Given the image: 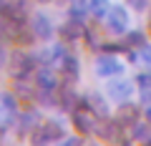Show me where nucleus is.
<instances>
[{"label": "nucleus", "mask_w": 151, "mask_h": 146, "mask_svg": "<svg viewBox=\"0 0 151 146\" xmlns=\"http://www.w3.org/2000/svg\"><path fill=\"white\" fill-rule=\"evenodd\" d=\"M38 63H40V58H35L28 50H13L8 58V70L15 81H25V78H30L33 70H38Z\"/></svg>", "instance_id": "nucleus-1"}, {"label": "nucleus", "mask_w": 151, "mask_h": 146, "mask_svg": "<svg viewBox=\"0 0 151 146\" xmlns=\"http://www.w3.org/2000/svg\"><path fill=\"white\" fill-rule=\"evenodd\" d=\"M106 30L111 33V35H126L129 33V13H126L124 5H111L106 13Z\"/></svg>", "instance_id": "nucleus-2"}, {"label": "nucleus", "mask_w": 151, "mask_h": 146, "mask_svg": "<svg viewBox=\"0 0 151 146\" xmlns=\"http://www.w3.org/2000/svg\"><path fill=\"white\" fill-rule=\"evenodd\" d=\"M73 129L78 131L81 136L96 134V129H98V116L93 114L91 108H86V106L81 103L78 108H73Z\"/></svg>", "instance_id": "nucleus-3"}, {"label": "nucleus", "mask_w": 151, "mask_h": 146, "mask_svg": "<svg viewBox=\"0 0 151 146\" xmlns=\"http://www.w3.org/2000/svg\"><path fill=\"white\" fill-rule=\"evenodd\" d=\"M134 91H136L134 83L126 81V78H119V76L108 78V83H106V96L111 98L113 103H126V101H131Z\"/></svg>", "instance_id": "nucleus-4"}, {"label": "nucleus", "mask_w": 151, "mask_h": 146, "mask_svg": "<svg viewBox=\"0 0 151 146\" xmlns=\"http://www.w3.org/2000/svg\"><path fill=\"white\" fill-rule=\"evenodd\" d=\"M93 68H96V73L101 78H113V76H121V73H124V63H121L119 58H116V53H101L96 58V63H93Z\"/></svg>", "instance_id": "nucleus-5"}, {"label": "nucleus", "mask_w": 151, "mask_h": 146, "mask_svg": "<svg viewBox=\"0 0 151 146\" xmlns=\"http://www.w3.org/2000/svg\"><path fill=\"white\" fill-rule=\"evenodd\" d=\"M35 144H45V141H60L65 139V126L60 121H40L38 131L30 136Z\"/></svg>", "instance_id": "nucleus-6"}, {"label": "nucleus", "mask_w": 151, "mask_h": 146, "mask_svg": "<svg viewBox=\"0 0 151 146\" xmlns=\"http://www.w3.org/2000/svg\"><path fill=\"white\" fill-rule=\"evenodd\" d=\"M18 121V98L8 91H0V129H10Z\"/></svg>", "instance_id": "nucleus-7"}, {"label": "nucleus", "mask_w": 151, "mask_h": 146, "mask_svg": "<svg viewBox=\"0 0 151 146\" xmlns=\"http://www.w3.org/2000/svg\"><path fill=\"white\" fill-rule=\"evenodd\" d=\"M35 86L40 88V91H60L58 73H55L53 65H48V63L38 65V70H35Z\"/></svg>", "instance_id": "nucleus-8"}, {"label": "nucleus", "mask_w": 151, "mask_h": 146, "mask_svg": "<svg viewBox=\"0 0 151 146\" xmlns=\"http://www.w3.org/2000/svg\"><path fill=\"white\" fill-rule=\"evenodd\" d=\"M30 28H33V35H35L38 40H50L53 38V23H50V18L45 15V13H35V15L30 18Z\"/></svg>", "instance_id": "nucleus-9"}, {"label": "nucleus", "mask_w": 151, "mask_h": 146, "mask_svg": "<svg viewBox=\"0 0 151 146\" xmlns=\"http://www.w3.org/2000/svg\"><path fill=\"white\" fill-rule=\"evenodd\" d=\"M81 103H83L86 108H91L98 119H108V111H111V108H108V101L101 96V93H96V91L86 93V96L81 98Z\"/></svg>", "instance_id": "nucleus-10"}, {"label": "nucleus", "mask_w": 151, "mask_h": 146, "mask_svg": "<svg viewBox=\"0 0 151 146\" xmlns=\"http://www.w3.org/2000/svg\"><path fill=\"white\" fill-rule=\"evenodd\" d=\"M81 35H86V28H83V20H78V18H70V20L60 28V38H63V43H68V40H78Z\"/></svg>", "instance_id": "nucleus-11"}, {"label": "nucleus", "mask_w": 151, "mask_h": 146, "mask_svg": "<svg viewBox=\"0 0 151 146\" xmlns=\"http://www.w3.org/2000/svg\"><path fill=\"white\" fill-rule=\"evenodd\" d=\"M58 70L63 73L65 78L76 81V78H78V73H81V65H78V58H76L73 53H65V55H63V60H60V65H58Z\"/></svg>", "instance_id": "nucleus-12"}, {"label": "nucleus", "mask_w": 151, "mask_h": 146, "mask_svg": "<svg viewBox=\"0 0 151 146\" xmlns=\"http://www.w3.org/2000/svg\"><path fill=\"white\" fill-rule=\"evenodd\" d=\"M119 114H116V121H119L121 126H134L136 121H139V108L136 106H129V101L126 103H119Z\"/></svg>", "instance_id": "nucleus-13"}, {"label": "nucleus", "mask_w": 151, "mask_h": 146, "mask_svg": "<svg viewBox=\"0 0 151 146\" xmlns=\"http://www.w3.org/2000/svg\"><path fill=\"white\" fill-rule=\"evenodd\" d=\"M18 121H20V129H18V134H20V136H28V129L33 131L35 126H40V124H38V121H40L38 111H25V114H23Z\"/></svg>", "instance_id": "nucleus-14"}, {"label": "nucleus", "mask_w": 151, "mask_h": 146, "mask_svg": "<svg viewBox=\"0 0 151 146\" xmlns=\"http://www.w3.org/2000/svg\"><path fill=\"white\" fill-rule=\"evenodd\" d=\"M88 13H91V8H88V0H70V3H68V15H70V18H78V20H83Z\"/></svg>", "instance_id": "nucleus-15"}, {"label": "nucleus", "mask_w": 151, "mask_h": 146, "mask_svg": "<svg viewBox=\"0 0 151 146\" xmlns=\"http://www.w3.org/2000/svg\"><path fill=\"white\" fill-rule=\"evenodd\" d=\"M88 8H91V15L93 18H106L111 3H108V0H88Z\"/></svg>", "instance_id": "nucleus-16"}, {"label": "nucleus", "mask_w": 151, "mask_h": 146, "mask_svg": "<svg viewBox=\"0 0 151 146\" xmlns=\"http://www.w3.org/2000/svg\"><path fill=\"white\" fill-rule=\"evenodd\" d=\"M144 43H146L144 33H139V30L126 33V45H129V48H139V45H144Z\"/></svg>", "instance_id": "nucleus-17"}, {"label": "nucleus", "mask_w": 151, "mask_h": 146, "mask_svg": "<svg viewBox=\"0 0 151 146\" xmlns=\"http://www.w3.org/2000/svg\"><path fill=\"white\" fill-rule=\"evenodd\" d=\"M139 63H146V65H151V43H144V45H139Z\"/></svg>", "instance_id": "nucleus-18"}, {"label": "nucleus", "mask_w": 151, "mask_h": 146, "mask_svg": "<svg viewBox=\"0 0 151 146\" xmlns=\"http://www.w3.org/2000/svg\"><path fill=\"white\" fill-rule=\"evenodd\" d=\"M136 83H139V88H141V91L151 88V73H139V76H136Z\"/></svg>", "instance_id": "nucleus-19"}, {"label": "nucleus", "mask_w": 151, "mask_h": 146, "mask_svg": "<svg viewBox=\"0 0 151 146\" xmlns=\"http://www.w3.org/2000/svg\"><path fill=\"white\" fill-rule=\"evenodd\" d=\"M129 5L134 8V10H146V5H149V0H129Z\"/></svg>", "instance_id": "nucleus-20"}, {"label": "nucleus", "mask_w": 151, "mask_h": 146, "mask_svg": "<svg viewBox=\"0 0 151 146\" xmlns=\"http://www.w3.org/2000/svg\"><path fill=\"white\" fill-rule=\"evenodd\" d=\"M8 5V0H0V13H3V8Z\"/></svg>", "instance_id": "nucleus-21"}, {"label": "nucleus", "mask_w": 151, "mask_h": 146, "mask_svg": "<svg viewBox=\"0 0 151 146\" xmlns=\"http://www.w3.org/2000/svg\"><path fill=\"white\" fill-rule=\"evenodd\" d=\"M149 30H151V23H149Z\"/></svg>", "instance_id": "nucleus-22"}]
</instances>
